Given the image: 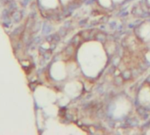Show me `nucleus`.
I'll return each instance as SVG.
<instances>
[{
	"label": "nucleus",
	"mask_w": 150,
	"mask_h": 135,
	"mask_svg": "<svg viewBox=\"0 0 150 135\" xmlns=\"http://www.w3.org/2000/svg\"><path fill=\"white\" fill-rule=\"evenodd\" d=\"M101 4L105 6H110L111 3H110V0H100Z\"/></svg>",
	"instance_id": "f257e3e1"
},
{
	"label": "nucleus",
	"mask_w": 150,
	"mask_h": 135,
	"mask_svg": "<svg viewBox=\"0 0 150 135\" xmlns=\"http://www.w3.org/2000/svg\"><path fill=\"white\" fill-rule=\"evenodd\" d=\"M149 2H150V0H149Z\"/></svg>",
	"instance_id": "f03ea898"
}]
</instances>
